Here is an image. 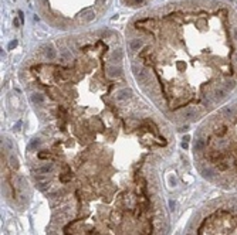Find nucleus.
<instances>
[{
    "label": "nucleus",
    "instance_id": "f257e3e1",
    "mask_svg": "<svg viewBox=\"0 0 237 235\" xmlns=\"http://www.w3.org/2000/svg\"><path fill=\"white\" fill-rule=\"evenodd\" d=\"M128 51L139 88L168 122L203 120L237 92V9L188 0L136 18Z\"/></svg>",
    "mask_w": 237,
    "mask_h": 235
},
{
    "label": "nucleus",
    "instance_id": "7ed1b4c3",
    "mask_svg": "<svg viewBox=\"0 0 237 235\" xmlns=\"http://www.w3.org/2000/svg\"><path fill=\"white\" fill-rule=\"evenodd\" d=\"M186 235H237V197L209 204L189 225Z\"/></svg>",
    "mask_w": 237,
    "mask_h": 235
},
{
    "label": "nucleus",
    "instance_id": "f03ea898",
    "mask_svg": "<svg viewBox=\"0 0 237 235\" xmlns=\"http://www.w3.org/2000/svg\"><path fill=\"white\" fill-rule=\"evenodd\" d=\"M192 149L204 179L223 187L237 186V99L200 120Z\"/></svg>",
    "mask_w": 237,
    "mask_h": 235
}]
</instances>
